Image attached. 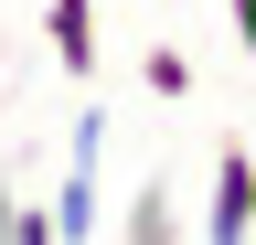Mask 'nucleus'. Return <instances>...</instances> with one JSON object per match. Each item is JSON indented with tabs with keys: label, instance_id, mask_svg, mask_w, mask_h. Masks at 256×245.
<instances>
[{
	"label": "nucleus",
	"instance_id": "obj_1",
	"mask_svg": "<svg viewBox=\"0 0 256 245\" xmlns=\"http://www.w3.org/2000/svg\"><path fill=\"white\" fill-rule=\"evenodd\" d=\"M96 149H107V117H75V149H64V181H54V203H43V224H54V245H86L96 235Z\"/></svg>",
	"mask_w": 256,
	"mask_h": 245
},
{
	"label": "nucleus",
	"instance_id": "obj_2",
	"mask_svg": "<svg viewBox=\"0 0 256 245\" xmlns=\"http://www.w3.org/2000/svg\"><path fill=\"white\" fill-rule=\"evenodd\" d=\"M203 245H256V160H246V139H214V192H203Z\"/></svg>",
	"mask_w": 256,
	"mask_h": 245
},
{
	"label": "nucleus",
	"instance_id": "obj_3",
	"mask_svg": "<svg viewBox=\"0 0 256 245\" xmlns=\"http://www.w3.org/2000/svg\"><path fill=\"white\" fill-rule=\"evenodd\" d=\"M43 43H54V64L64 75H96V0H43Z\"/></svg>",
	"mask_w": 256,
	"mask_h": 245
},
{
	"label": "nucleus",
	"instance_id": "obj_4",
	"mask_svg": "<svg viewBox=\"0 0 256 245\" xmlns=\"http://www.w3.org/2000/svg\"><path fill=\"white\" fill-rule=\"evenodd\" d=\"M128 245H182V224H171V181H139V192H128Z\"/></svg>",
	"mask_w": 256,
	"mask_h": 245
},
{
	"label": "nucleus",
	"instance_id": "obj_5",
	"mask_svg": "<svg viewBox=\"0 0 256 245\" xmlns=\"http://www.w3.org/2000/svg\"><path fill=\"white\" fill-rule=\"evenodd\" d=\"M139 85H150V96H171V107H182V96H192L203 75H192V53H182V43H150V53H139Z\"/></svg>",
	"mask_w": 256,
	"mask_h": 245
},
{
	"label": "nucleus",
	"instance_id": "obj_6",
	"mask_svg": "<svg viewBox=\"0 0 256 245\" xmlns=\"http://www.w3.org/2000/svg\"><path fill=\"white\" fill-rule=\"evenodd\" d=\"M0 245H54V224H43L32 192H0Z\"/></svg>",
	"mask_w": 256,
	"mask_h": 245
},
{
	"label": "nucleus",
	"instance_id": "obj_7",
	"mask_svg": "<svg viewBox=\"0 0 256 245\" xmlns=\"http://www.w3.org/2000/svg\"><path fill=\"white\" fill-rule=\"evenodd\" d=\"M224 21H235V32H246V43H256V0H224Z\"/></svg>",
	"mask_w": 256,
	"mask_h": 245
}]
</instances>
